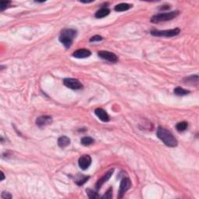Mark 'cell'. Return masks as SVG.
<instances>
[{"label":"cell","mask_w":199,"mask_h":199,"mask_svg":"<svg viewBox=\"0 0 199 199\" xmlns=\"http://www.w3.org/2000/svg\"><path fill=\"white\" fill-rule=\"evenodd\" d=\"M174 92L176 95H177V96H185V95H187L188 93H190V91H189V90L184 89V88L182 87H180V86L176 87L175 89H174Z\"/></svg>","instance_id":"cell-18"},{"label":"cell","mask_w":199,"mask_h":199,"mask_svg":"<svg viewBox=\"0 0 199 199\" xmlns=\"http://www.w3.org/2000/svg\"><path fill=\"white\" fill-rule=\"evenodd\" d=\"M90 55H91V51L86 48L78 49L73 54V57L76 58H86Z\"/></svg>","instance_id":"cell-11"},{"label":"cell","mask_w":199,"mask_h":199,"mask_svg":"<svg viewBox=\"0 0 199 199\" xmlns=\"http://www.w3.org/2000/svg\"><path fill=\"white\" fill-rule=\"evenodd\" d=\"M52 123V118L50 116H41L37 118L36 125L40 128H44Z\"/></svg>","instance_id":"cell-9"},{"label":"cell","mask_w":199,"mask_h":199,"mask_svg":"<svg viewBox=\"0 0 199 199\" xmlns=\"http://www.w3.org/2000/svg\"><path fill=\"white\" fill-rule=\"evenodd\" d=\"M70 144V139L67 136H61L58 139V145L61 148H66Z\"/></svg>","instance_id":"cell-13"},{"label":"cell","mask_w":199,"mask_h":199,"mask_svg":"<svg viewBox=\"0 0 199 199\" xmlns=\"http://www.w3.org/2000/svg\"><path fill=\"white\" fill-rule=\"evenodd\" d=\"M98 56L101 58L102 59H104L106 61L111 62H117L118 60V58L115 53L110 52V51H101L98 52Z\"/></svg>","instance_id":"cell-7"},{"label":"cell","mask_w":199,"mask_h":199,"mask_svg":"<svg viewBox=\"0 0 199 199\" xmlns=\"http://www.w3.org/2000/svg\"><path fill=\"white\" fill-rule=\"evenodd\" d=\"M92 159L89 155H83L79 159V167L85 171L86 169L89 168V167L91 165Z\"/></svg>","instance_id":"cell-8"},{"label":"cell","mask_w":199,"mask_h":199,"mask_svg":"<svg viewBox=\"0 0 199 199\" xmlns=\"http://www.w3.org/2000/svg\"><path fill=\"white\" fill-rule=\"evenodd\" d=\"M181 32V30L179 28L171 29V30H166V31H158V30H152L151 31V34L156 37H171L174 36L178 35Z\"/></svg>","instance_id":"cell-4"},{"label":"cell","mask_w":199,"mask_h":199,"mask_svg":"<svg viewBox=\"0 0 199 199\" xmlns=\"http://www.w3.org/2000/svg\"><path fill=\"white\" fill-rule=\"evenodd\" d=\"M89 177H86V176H83V175H79L77 176V177L76 178V180H75V182H76V184H77V185L79 186H81L83 185V184H84L86 182V181L89 180Z\"/></svg>","instance_id":"cell-17"},{"label":"cell","mask_w":199,"mask_h":199,"mask_svg":"<svg viewBox=\"0 0 199 199\" xmlns=\"http://www.w3.org/2000/svg\"><path fill=\"white\" fill-rule=\"evenodd\" d=\"M132 7V5L128 3H120L115 6V9L117 12H123V11L128 10Z\"/></svg>","instance_id":"cell-15"},{"label":"cell","mask_w":199,"mask_h":199,"mask_svg":"<svg viewBox=\"0 0 199 199\" xmlns=\"http://www.w3.org/2000/svg\"><path fill=\"white\" fill-rule=\"evenodd\" d=\"M112 191H113V190H112L111 187H110V188L108 189L106 193H105L104 195L102 197V198L103 199H110L112 197Z\"/></svg>","instance_id":"cell-22"},{"label":"cell","mask_w":199,"mask_h":199,"mask_svg":"<svg viewBox=\"0 0 199 199\" xmlns=\"http://www.w3.org/2000/svg\"><path fill=\"white\" fill-rule=\"evenodd\" d=\"M13 196L11 195L8 192H2V198L3 199H8V198H12Z\"/></svg>","instance_id":"cell-25"},{"label":"cell","mask_w":199,"mask_h":199,"mask_svg":"<svg viewBox=\"0 0 199 199\" xmlns=\"http://www.w3.org/2000/svg\"><path fill=\"white\" fill-rule=\"evenodd\" d=\"M76 31L73 29H64L59 37V41L66 48H69L73 44V40L76 37Z\"/></svg>","instance_id":"cell-2"},{"label":"cell","mask_w":199,"mask_h":199,"mask_svg":"<svg viewBox=\"0 0 199 199\" xmlns=\"http://www.w3.org/2000/svg\"><path fill=\"white\" fill-rule=\"evenodd\" d=\"M156 135L158 138L163 141L166 145L169 147H176L177 145V140L174 135L166 128L162 127H158L156 131Z\"/></svg>","instance_id":"cell-1"},{"label":"cell","mask_w":199,"mask_h":199,"mask_svg":"<svg viewBox=\"0 0 199 199\" xmlns=\"http://www.w3.org/2000/svg\"><path fill=\"white\" fill-rule=\"evenodd\" d=\"M93 142H94V139H93V138H91V137H89V136L83 137V138H82V139H81L82 145H86V146H87V145H91V144H93Z\"/></svg>","instance_id":"cell-19"},{"label":"cell","mask_w":199,"mask_h":199,"mask_svg":"<svg viewBox=\"0 0 199 199\" xmlns=\"http://www.w3.org/2000/svg\"><path fill=\"white\" fill-rule=\"evenodd\" d=\"M9 5H10V2H9V1H7V2H0V10L3 11L4 9L8 8Z\"/></svg>","instance_id":"cell-23"},{"label":"cell","mask_w":199,"mask_h":199,"mask_svg":"<svg viewBox=\"0 0 199 199\" xmlns=\"http://www.w3.org/2000/svg\"><path fill=\"white\" fill-rule=\"evenodd\" d=\"M184 83H187V84L196 85L197 86V83H198V76L195 75V76H191L187 77L186 79H184Z\"/></svg>","instance_id":"cell-16"},{"label":"cell","mask_w":199,"mask_h":199,"mask_svg":"<svg viewBox=\"0 0 199 199\" xmlns=\"http://www.w3.org/2000/svg\"><path fill=\"white\" fill-rule=\"evenodd\" d=\"M102 40H103V37H102L101 36L95 35L89 39V41H90V42H95V41H102Z\"/></svg>","instance_id":"cell-24"},{"label":"cell","mask_w":199,"mask_h":199,"mask_svg":"<svg viewBox=\"0 0 199 199\" xmlns=\"http://www.w3.org/2000/svg\"><path fill=\"white\" fill-rule=\"evenodd\" d=\"M95 115L98 117L100 120H101L103 122H107L110 121V117L107 115L106 111L102 108H96L95 110Z\"/></svg>","instance_id":"cell-12"},{"label":"cell","mask_w":199,"mask_h":199,"mask_svg":"<svg viewBox=\"0 0 199 199\" xmlns=\"http://www.w3.org/2000/svg\"><path fill=\"white\" fill-rule=\"evenodd\" d=\"M113 172H114V169H111V170H110V171H108V172H107L106 174H105L104 175L101 177V178L98 180V181L96 182V190H100V189L101 188L102 185H103L104 183H106L107 181L108 180L111 178V177Z\"/></svg>","instance_id":"cell-10"},{"label":"cell","mask_w":199,"mask_h":199,"mask_svg":"<svg viewBox=\"0 0 199 199\" xmlns=\"http://www.w3.org/2000/svg\"><path fill=\"white\" fill-rule=\"evenodd\" d=\"M86 193H87V195L89 198L91 199H96V198H100V195L95 191H92L90 189H87L86 190Z\"/></svg>","instance_id":"cell-21"},{"label":"cell","mask_w":199,"mask_h":199,"mask_svg":"<svg viewBox=\"0 0 199 199\" xmlns=\"http://www.w3.org/2000/svg\"><path fill=\"white\" fill-rule=\"evenodd\" d=\"M63 83L66 87L69 89L77 90V89H83V86L80 82L76 79H73V78H66L63 80Z\"/></svg>","instance_id":"cell-5"},{"label":"cell","mask_w":199,"mask_h":199,"mask_svg":"<svg viewBox=\"0 0 199 199\" xmlns=\"http://www.w3.org/2000/svg\"><path fill=\"white\" fill-rule=\"evenodd\" d=\"M187 126H188L187 122H181L177 124V125H176V128H177V130L179 131V132H184V131H185L186 129H187Z\"/></svg>","instance_id":"cell-20"},{"label":"cell","mask_w":199,"mask_h":199,"mask_svg":"<svg viewBox=\"0 0 199 199\" xmlns=\"http://www.w3.org/2000/svg\"><path fill=\"white\" fill-rule=\"evenodd\" d=\"M109 13H110V9H108L107 8H101L99 10L96 11V13H95V17L98 19H101L109 15Z\"/></svg>","instance_id":"cell-14"},{"label":"cell","mask_w":199,"mask_h":199,"mask_svg":"<svg viewBox=\"0 0 199 199\" xmlns=\"http://www.w3.org/2000/svg\"><path fill=\"white\" fill-rule=\"evenodd\" d=\"M132 186V183L131 181L129 180V178L125 177L122 180V182L120 184V187H119V191H118V198H122L123 197L124 194H125L128 190H129Z\"/></svg>","instance_id":"cell-6"},{"label":"cell","mask_w":199,"mask_h":199,"mask_svg":"<svg viewBox=\"0 0 199 199\" xmlns=\"http://www.w3.org/2000/svg\"><path fill=\"white\" fill-rule=\"evenodd\" d=\"M1 174H2V181H3L4 179H5V176H4V173L2 171V172H1Z\"/></svg>","instance_id":"cell-26"},{"label":"cell","mask_w":199,"mask_h":199,"mask_svg":"<svg viewBox=\"0 0 199 199\" xmlns=\"http://www.w3.org/2000/svg\"><path fill=\"white\" fill-rule=\"evenodd\" d=\"M179 13H180L179 11H172V12L156 14L151 18V22L153 24H158V23L164 22V21H171L173 19L176 18L179 15Z\"/></svg>","instance_id":"cell-3"}]
</instances>
